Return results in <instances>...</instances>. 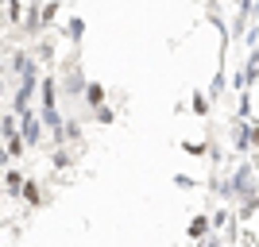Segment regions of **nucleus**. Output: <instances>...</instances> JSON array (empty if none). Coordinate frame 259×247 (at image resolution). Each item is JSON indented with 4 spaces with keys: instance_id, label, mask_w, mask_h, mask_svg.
<instances>
[]
</instances>
